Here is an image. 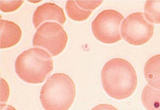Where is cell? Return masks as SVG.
I'll return each mask as SVG.
<instances>
[{"instance_id": "10", "label": "cell", "mask_w": 160, "mask_h": 110, "mask_svg": "<svg viewBox=\"0 0 160 110\" xmlns=\"http://www.w3.org/2000/svg\"><path fill=\"white\" fill-rule=\"evenodd\" d=\"M141 102L146 110H160V90L147 85L142 91Z\"/></svg>"}, {"instance_id": "18", "label": "cell", "mask_w": 160, "mask_h": 110, "mask_svg": "<svg viewBox=\"0 0 160 110\" xmlns=\"http://www.w3.org/2000/svg\"><path fill=\"white\" fill-rule=\"evenodd\" d=\"M30 2H32V3H38V2H40V1H29Z\"/></svg>"}, {"instance_id": "1", "label": "cell", "mask_w": 160, "mask_h": 110, "mask_svg": "<svg viewBox=\"0 0 160 110\" xmlns=\"http://www.w3.org/2000/svg\"><path fill=\"white\" fill-rule=\"evenodd\" d=\"M102 86L111 98L122 100L130 97L136 90L138 78L132 65L123 58L106 63L101 72Z\"/></svg>"}, {"instance_id": "3", "label": "cell", "mask_w": 160, "mask_h": 110, "mask_svg": "<svg viewBox=\"0 0 160 110\" xmlns=\"http://www.w3.org/2000/svg\"><path fill=\"white\" fill-rule=\"evenodd\" d=\"M53 69V60L51 55L46 50L37 47L22 52L15 62L17 76L29 84L43 82Z\"/></svg>"}, {"instance_id": "7", "label": "cell", "mask_w": 160, "mask_h": 110, "mask_svg": "<svg viewBox=\"0 0 160 110\" xmlns=\"http://www.w3.org/2000/svg\"><path fill=\"white\" fill-rule=\"evenodd\" d=\"M49 21H54L62 25L66 21L63 9L50 2L38 7L32 16V23L35 29H38L42 23Z\"/></svg>"}, {"instance_id": "16", "label": "cell", "mask_w": 160, "mask_h": 110, "mask_svg": "<svg viewBox=\"0 0 160 110\" xmlns=\"http://www.w3.org/2000/svg\"><path fill=\"white\" fill-rule=\"evenodd\" d=\"M91 110H118L110 104H102L95 106Z\"/></svg>"}, {"instance_id": "5", "label": "cell", "mask_w": 160, "mask_h": 110, "mask_svg": "<svg viewBox=\"0 0 160 110\" xmlns=\"http://www.w3.org/2000/svg\"><path fill=\"white\" fill-rule=\"evenodd\" d=\"M124 17L112 9L102 11L92 21V31L95 37L106 44H112L121 40L120 24Z\"/></svg>"}, {"instance_id": "12", "label": "cell", "mask_w": 160, "mask_h": 110, "mask_svg": "<svg viewBox=\"0 0 160 110\" xmlns=\"http://www.w3.org/2000/svg\"><path fill=\"white\" fill-rule=\"evenodd\" d=\"M144 15L149 22L160 24V1H147L144 4Z\"/></svg>"}, {"instance_id": "14", "label": "cell", "mask_w": 160, "mask_h": 110, "mask_svg": "<svg viewBox=\"0 0 160 110\" xmlns=\"http://www.w3.org/2000/svg\"><path fill=\"white\" fill-rule=\"evenodd\" d=\"M75 2L83 10L92 11L100 6L103 1H75Z\"/></svg>"}, {"instance_id": "11", "label": "cell", "mask_w": 160, "mask_h": 110, "mask_svg": "<svg viewBox=\"0 0 160 110\" xmlns=\"http://www.w3.org/2000/svg\"><path fill=\"white\" fill-rule=\"evenodd\" d=\"M65 7L67 14L69 18L76 21L86 20L92 12V11L82 9L77 6L75 1H67Z\"/></svg>"}, {"instance_id": "2", "label": "cell", "mask_w": 160, "mask_h": 110, "mask_svg": "<svg viewBox=\"0 0 160 110\" xmlns=\"http://www.w3.org/2000/svg\"><path fill=\"white\" fill-rule=\"evenodd\" d=\"M76 87L69 76L56 73L50 76L40 92V100L44 110H68L74 103Z\"/></svg>"}, {"instance_id": "4", "label": "cell", "mask_w": 160, "mask_h": 110, "mask_svg": "<svg viewBox=\"0 0 160 110\" xmlns=\"http://www.w3.org/2000/svg\"><path fill=\"white\" fill-rule=\"evenodd\" d=\"M68 35L60 24L56 22H44L38 27L32 38V45L47 50L51 56H58L64 50Z\"/></svg>"}, {"instance_id": "6", "label": "cell", "mask_w": 160, "mask_h": 110, "mask_svg": "<svg viewBox=\"0 0 160 110\" xmlns=\"http://www.w3.org/2000/svg\"><path fill=\"white\" fill-rule=\"evenodd\" d=\"M154 26L144 18L142 12L129 15L122 22V38L132 45H142L150 41L154 34Z\"/></svg>"}, {"instance_id": "8", "label": "cell", "mask_w": 160, "mask_h": 110, "mask_svg": "<svg viewBox=\"0 0 160 110\" xmlns=\"http://www.w3.org/2000/svg\"><path fill=\"white\" fill-rule=\"evenodd\" d=\"M1 49L12 47L18 43L22 37V30L14 22L1 20Z\"/></svg>"}, {"instance_id": "17", "label": "cell", "mask_w": 160, "mask_h": 110, "mask_svg": "<svg viewBox=\"0 0 160 110\" xmlns=\"http://www.w3.org/2000/svg\"><path fill=\"white\" fill-rule=\"evenodd\" d=\"M1 110H16L13 106L10 105L1 104Z\"/></svg>"}, {"instance_id": "13", "label": "cell", "mask_w": 160, "mask_h": 110, "mask_svg": "<svg viewBox=\"0 0 160 110\" xmlns=\"http://www.w3.org/2000/svg\"><path fill=\"white\" fill-rule=\"evenodd\" d=\"M23 1H1V10L3 12H12L21 6Z\"/></svg>"}, {"instance_id": "9", "label": "cell", "mask_w": 160, "mask_h": 110, "mask_svg": "<svg viewBox=\"0 0 160 110\" xmlns=\"http://www.w3.org/2000/svg\"><path fill=\"white\" fill-rule=\"evenodd\" d=\"M143 74L150 87L160 90V54L152 56L147 61Z\"/></svg>"}, {"instance_id": "15", "label": "cell", "mask_w": 160, "mask_h": 110, "mask_svg": "<svg viewBox=\"0 0 160 110\" xmlns=\"http://www.w3.org/2000/svg\"><path fill=\"white\" fill-rule=\"evenodd\" d=\"M9 86L6 80L1 78V103L6 104L9 97Z\"/></svg>"}]
</instances>
